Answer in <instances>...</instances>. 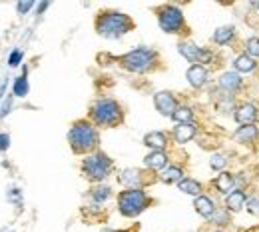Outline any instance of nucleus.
Returning <instances> with one entry per match:
<instances>
[{"label":"nucleus","instance_id":"nucleus-1","mask_svg":"<svg viewBox=\"0 0 259 232\" xmlns=\"http://www.w3.org/2000/svg\"><path fill=\"white\" fill-rule=\"evenodd\" d=\"M94 30L102 38L116 40L136 30V22L126 12H120L116 8H100L94 16Z\"/></svg>","mask_w":259,"mask_h":232},{"label":"nucleus","instance_id":"nucleus-2","mask_svg":"<svg viewBox=\"0 0 259 232\" xmlns=\"http://www.w3.org/2000/svg\"><path fill=\"white\" fill-rule=\"evenodd\" d=\"M114 62L120 68L128 70V72H134V74H148V72L163 70L162 54L156 48H150V46L134 48V50H130L122 56H116Z\"/></svg>","mask_w":259,"mask_h":232},{"label":"nucleus","instance_id":"nucleus-3","mask_svg":"<svg viewBox=\"0 0 259 232\" xmlns=\"http://www.w3.org/2000/svg\"><path fill=\"white\" fill-rule=\"evenodd\" d=\"M86 118L96 128H118V126L124 124L126 112H124V106L116 98L100 96V98H96L90 104Z\"/></svg>","mask_w":259,"mask_h":232},{"label":"nucleus","instance_id":"nucleus-4","mask_svg":"<svg viewBox=\"0 0 259 232\" xmlns=\"http://www.w3.org/2000/svg\"><path fill=\"white\" fill-rule=\"evenodd\" d=\"M70 150L78 156H88L100 150V132L88 118H78L68 130Z\"/></svg>","mask_w":259,"mask_h":232},{"label":"nucleus","instance_id":"nucleus-5","mask_svg":"<svg viewBox=\"0 0 259 232\" xmlns=\"http://www.w3.org/2000/svg\"><path fill=\"white\" fill-rule=\"evenodd\" d=\"M152 12L158 18V24L165 34H174L180 36L182 40H188V36L192 34V28L182 12L180 6L176 4H158L152 8Z\"/></svg>","mask_w":259,"mask_h":232},{"label":"nucleus","instance_id":"nucleus-6","mask_svg":"<svg viewBox=\"0 0 259 232\" xmlns=\"http://www.w3.org/2000/svg\"><path fill=\"white\" fill-rule=\"evenodd\" d=\"M154 204L156 200L142 188H124L122 192H118V212L126 218L140 216Z\"/></svg>","mask_w":259,"mask_h":232},{"label":"nucleus","instance_id":"nucleus-7","mask_svg":"<svg viewBox=\"0 0 259 232\" xmlns=\"http://www.w3.org/2000/svg\"><path fill=\"white\" fill-rule=\"evenodd\" d=\"M80 172L90 184H104V180L114 172V160L106 152L98 150L94 154L84 156V160L80 162Z\"/></svg>","mask_w":259,"mask_h":232},{"label":"nucleus","instance_id":"nucleus-8","mask_svg":"<svg viewBox=\"0 0 259 232\" xmlns=\"http://www.w3.org/2000/svg\"><path fill=\"white\" fill-rule=\"evenodd\" d=\"M158 174L148 170L146 166L144 168H124L120 174H118V182L126 188H142L146 190L150 184L158 182Z\"/></svg>","mask_w":259,"mask_h":232},{"label":"nucleus","instance_id":"nucleus-9","mask_svg":"<svg viewBox=\"0 0 259 232\" xmlns=\"http://www.w3.org/2000/svg\"><path fill=\"white\" fill-rule=\"evenodd\" d=\"M218 88H222L227 94H233L235 98L245 100L243 96H247V88H249V82L235 70H226L218 76Z\"/></svg>","mask_w":259,"mask_h":232},{"label":"nucleus","instance_id":"nucleus-10","mask_svg":"<svg viewBox=\"0 0 259 232\" xmlns=\"http://www.w3.org/2000/svg\"><path fill=\"white\" fill-rule=\"evenodd\" d=\"M243 38L239 36L237 28L233 24H226V26H220L215 28L211 34V44L220 46V48H231L239 54H243Z\"/></svg>","mask_w":259,"mask_h":232},{"label":"nucleus","instance_id":"nucleus-11","mask_svg":"<svg viewBox=\"0 0 259 232\" xmlns=\"http://www.w3.org/2000/svg\"><path fill=\"white\" fill-rule=\"evenodd\" d=\"M233 120L239 126H249V124H259V100L245 98L241 100L233 112Z\"/></svg>","mask_w":259,"mask_h":232},{"label":"nucleus","instance_id":"nucleus-12","mask_svg":"<svg viewBox=\"0 0 259 232\" xmlns=\"http://www.w3.org/2000/svg\"><path fill=\"white\" fill-rule=\"evenodd\" d=\"M207 188H211L213 194L226 198L229 192H233V190L237 188V172H233V170L220 172L215 178H211V180L207 182Z\"/></svg>","mask_w":259,"mask_h":232},{"label":"nucleus","instance_id":"nucleus-13","mask_svg":"<svg viewBox=\"0 0 259 232\" xmlns=\"http://www.w3.org/2000/svg\"><path fill=\"white\" fill-rule=\"evenodd\" d=\"M231 138H233L239 146L247 148L249 152H257L259 150V126H255V124L237 126V130L231 134Z\"/></svg>","mask_w":259,"mask_h":232},{"label":"nucleus","instance_id":"nucleus-14","mask_svg":"<svg viewBox=\"0 0 259 232\" xmlns=\"http://www.w3.org/2000/svg\"><path fill=\"white\" fill-rule=\"evenodd\" d=\"M154 106H156V110H158L162 116L171 118L174 112L182 106V102H180V98H178L174 92L162 90V92H156V94H154Z\"/></svg>","mask_w":259,"mask_h":232},{"label":"nucleus","instance_id":"nucleus-15","mask_svg":"<svg viewBox=\"0 0 259 232\" xmlns=\"http://www.w3.org/2000/svg\"><path fill=\"white\" fill-rule=\"evenodd\" d=\"M186 76H188L190 86L195 88V90H203V88L209 86V70L205 67H201V64H192L188 68Z\"/></svg>","mask_w":259,"mask_h":232},{"label":"nucleus","instance_id":"nucleus-16","mask_svg":"<svg viewBox=\"0 0 259 232\" xmlns=\"http://www.w3.org/2000/svg\"><path fill=\"white\" fill-rule=\"evenodd\" d=\"M171 158H174V152H169V150H152L144 158V166L152 172H160L171 162Z\"/></svg>","mask_w":259,"mask_h":232},{"label":"nucleus","instance_id":"nucleus-17","mask_svg":"<svg viewBox=\"0 0 259 232\" xmlns=\"http://www.w3.org/2000/svg\"><path fill=\"white\" fill-rule=\"evenodd\" d=\"M158 178H160V182H163V184H180L186 178V166H184V162H174L171 160L158 174Z\"/></svg>","mask_w":259,"mask_h":232},{"label":"nucleus","instance_id":"nucleus-18","mask_svg":"<svg viewBox=\"0 0 259 232\" xmlns=\"http://www.w3.org/2000/svg\"><path fill=\"white\" fill-rule=\"evenodd\" d=\"M235 72H239L241 76L243 74H249V76H259V60L257 58H251L247 54H237L233 58V68Z\"/></svg>","mask_w":259,"mask_h":232},{"label":"nucleus","instance_id":"nucleus-19","mask_svg":"<svg viewBox=\"0 0 259 232\" xmlns=\"http://www.w3.org/2000/svg\"><path fill=\"white\" fill-rule=\"evenodd\" d=\"M171 132H163V130H154L144 136V146L152 148V150H167L171 144Z\"/></svg>","mask_w":259,"mask_h":232},{"label":"nucleus","instance_id":"nucleus-20","mask_svg":"<svg viewBox=\"0 0 259 232\" xmlns=\"http://www.w3.org/2000/svg\"><path fill=\"white\" fill-rule=\"evenodd\" d=\"M218 206H220V202H215L207 192L201 194V196H197V198L194 200L195 212H197L201 218H205V220H209V218L213 216V212L218 210Z\"/></svg>","mask_w":259,"mask_h":232},{"label":"nucleus","instance_id":"nucleus-21","mask_svg":"<svg viewBox=\"0 0 259 232\" xmlns=\"http://www.w3.org/2000/svg\"><path fill=\"white\" fill-rule=\"evenodd\" d=\"M245 204H247V190H241V188H235L233 192H229L224 198V206L231 214H235L241 208H245Z\"/></svg>","mask_w":259,"mask_h":232},{"label":"nucleus","instance_id":"nucleus-22","mask_svg":"<svg viewBox=\"0 0 259 232\" xmlns=\"http://www.w3.org/2000/svg\"><path fill=\"white\" fill-rule=\"evenodd\" d=\"M199 132L197 124H176V128L171 130V140L176 144H186L190 140H194Z\"/></svg>","mask_w":259,"mask_h":232},{"label":"nucleus","instance_id":"nucleus-23","mask_svg":"<svg viewBox=\"0 0 259 232\" xmlns=\"http://www.w3.org/2000/svg\"><path fill=\"white\" fill-rule=\"evenodd\" d=\"M233 218H231V212L227 210L226 206H218V210L213 212V216L207 220V224L213 226V230H224L227 226H231Z\"/></svg>","mask_w":259,"mask_h":232},{"label":"nucleus","instance_id":"nucleus-24","mask_svg":"<svg viewBox=\"0 0 259 232\" xmlns=\"http://www.w3.org/2000/svg\"><path fill=\"white\" fill-rule=\"evenodd\" d=\"M178 188L182 190V192H186V194H190V196H201V194H205V188H207V184H203V182H199V180H195L192 176H186L180 184H178Z\"/></svg>","mask_w":259,"mask_h":232},{"label":"nucleus","instance_id":"nucleus-25","mask_svg":"<svg viewBox=\"0 0 259 232\" xmlns=\"http://www.w3.org/2000/svg\"><path fill=\"white\" fill-rule=\"evenodd\" d=\"M231 158H233L231 152L215 150V152H211V156H209V166H211V170H218V174H220V172H226L227 166L231 164Z\"/></svg>","mask_w":259,"mask_h":232},{"label":"nucleus","instance_id":"nucleus-26","mask_svg":"<svg viewBox=\"0 0 259 232\" xmlns=\"http://www.w3.org/2000/svg\"><path fill=\"white\" fill-rule=\"evenodd\" d=\"M88 196H90V200H92L94 204L100 206L102 202L112 198V188H110L108 184H92V188L88 190Z\"/></svg>","mask_w":259,"mask_h":232},{"label":"nucleus","instance_id":"nucleus-27","mask_svg":"<svg viewBox=\"0 0 259 232\" xmlns=\"http://www.w3.org/2000/svg\"><path fill=\"white\" fill-rule=\"evenodd\" d=\"M171 118H174L178 124H195V110L190 104H182V106L174 112Z\"/></svg>","mask_w":259,"mask_h":232},{"label":"nucleus","instance_id":"nucleus-28","mask_svg":"<svg viewBox=\"0 0 259 232\" xmlns=\"http://www.w3.org/2000/svg\"><path fill=\"white\" fill-rule=\"evenodd\" d=\"M243 54H247V56L259 60V36L245 38V42H243Z\"/></svg>","mask_w":259,"mask_h":232},{"label":"nucleus","instance_id":"nucleus-29","mask_svg":"<svg viewBox=\"0 0 259 232\" xmlns=\"http://www.w3.org/2000/svg\"><path fill=\"white\" fill-rule=\"evenodd\" d=\"M245 210H247L251 216H259V190L253 188V192H247V204H245Z\"/></svg>","mask_w":259,"mask_h":232},{"label":"nucleus","instance_id":"nucleus-30","mask_svg":"<svg viewBox=\"0 0 259 232\" xmlns=\"http://www.w3.org/2000/svg\"><path fill=\"white\" fill-rule=\"evenodd\" d=\"M28 90H30V86H28V78H26V74H22V76H18L16 78V82H14V96H26L28 94Z\"/></svg>","mask_w":259,"mask_h":232},{"label":"nucleus","instance_id":"nucleus-31","mask_svg":"<svg viewBox=\"0 0 259 232\" xmlns=\"http://www.w3.org/2000/svg\"><path fill=\"white\" fill-rule=\"evenodd\" d=\"M20 60H22V52H20V50H14V52L10 54V58H8V64H10V67H18Z\"/></svg>","mask_w":259,"mask_h":232},{"label":"nucleus","instance_id":"nucleus-32","mask_svg":"<svg viewBox=\"0 0 259 232\" xmlns=\"http://www.w3.org/2000/svg\"><path fill=\"white\" fill-rule=\"evenodd\" d=\"M34 6V2H18V6H16V10L20 12V14H24V12H28L30 8Z\"/></svg>","mask_w":259,"mask_h":232},{"label":"nucleus","instance_id":"nucleus-33","mask_svg":"<svg viewBox=\"0 0 259 232\" xmlns=\"http://www.w3.org/2000/svg\"><path fill=\"white\" fill-rule=\"evenodd\" d=\"M8 146H10V136L0 134V150H8Z\"/></svg>","mask_w":259,"mask_h":232},{"label":"nucleus","instance_id":"nucleus-34","mask_svg":"<svg viewBox=\"0 0 259 232\" xmlns=\"http://www.w3.org/2000/svg\"><path fill=\"white\" fill-rule=\"evenodd\" d=\"M102 232H140V226H132V228H126V230H114V228H104Z\"/></svg>","mask_w":259,"mask_h":232},{"label":"nucleus","instance_id":"nucleus-35","mask_svg":"<svg viewBox=\"0 0 259 232\" xmlns=\"http://www.w3.org/2000/svg\"><path fill=\"white\" fill-rule=\"evenodd\" d=\"M46 8H48V2H42V4H40V6H38V12H44V10H46Z\"/></svg>","mask_w":259,"mask_h":232},{"label":"nucleus","instance_id":"nucleus-36","mask_svg":"<svg viewBox=\"0 0 259 232\" xmlns=\"http://www.w3.org/2000/svg\"><path fill=\"white\" fill-rule=\"evenodd\" d=\"M211 232H226V230H211Z\"/></svg>","mask_w":259,"mask_h":232}]
</instances>
